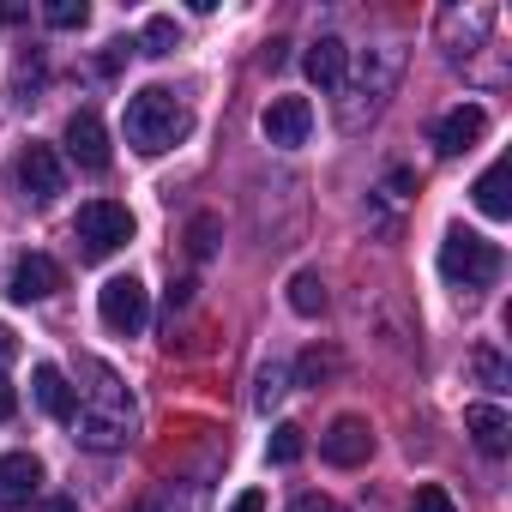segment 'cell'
Wrapping results in <instances>:
<instances>
[{"instance_id":"16","label":"cell","mask_w":512,"mask_h":512,"mask_svg":"<svg viewBox=\"0 0 512 512\" xmlns=\"http://www.w3.org/2000/svg\"><path fill=\"white\" fill-rule=\"evenodd\" d=\"M470 193H476V211H482V217H512V199H506V163L482 169V181H476Z\"/></svg>"},{"instance_id":"26","label":"cell","mask_w":512,"mask_h":512,"mask_svg":"<svg viewBox=\"0 0 512 512\" xmlns=\"http://www.w3.org/2000/svg\"><path fill=\"white\" fill-rule=\"evenodd\" d=\"M290 512H344L338 500H326V494H296L290 500Z\"/></svg>"},{"instance_id":"18","label":"cell","mask_w":512,"mask_h":512,"mask_svg":"<svg viewBox=\"0 0 512 512\" xmlns=\"http://www.w3.org/2000/svg\"><path fill=\"white\" fill-rule=\"evenodd\" d=\"M284 392H290V374H284V362H266V368H260V380H253V404H260V410H272Z\"/></svg>"},{"instance_id":"25","label":"cell","mask_w":512,"mask_h":512,"mask_svg":"<svg viewBox=\"0 0 512 512\" xmlns=\"http://www.w3.org/2000/svg\"><path fill=\"white\" fill-rule=\"evenodd\" d=\"M320 374H332V356H320V350H308V356H302V386H314Z\"/></svg>"},{"instance_id":"15","label":"cell","mask_w":512,"mask_h":512,"mask_svg":"<svg viewBox=\"0 0 512 512\" xmlns=\"http://www.w3.org/2000/svg\"><path fill=\"white\" fill-rule=\"evenodd\" d=\"M344 61H350V49H344L338 37H320V43L302 55L308 79H314V85H326V91H332V85H344Z\"/></svg>"},{"instance_id":"24","label":"cell","mask_w":512,"mask_h":512,"mask_svg":"<svg viewBox=\"0 0 512 512\" xmlns=\"http://www.w3.org/2000/svg\"><path fill=\"white\" fill-rule=\"evenodd\" d=\"M470 368L482 374V386H494V392L506 386V368H500V356H494V350H476V356H470Z\"/></svg>"},{"instance_id":"7","label":"cell","mask_w":512,"mask_h":512,"mask_svg":"<svg viewBox=\"0 0 512 512\" xmlns=\"http://www.w3.org/2000/svg\"><path fill=\"white\" fill-rule=\"evenodd\" d=\"M260 133H266L272 145H284V151L308 145V133H314V103H308V97H272L266 115H260Z\"/></svg>"},{"instance_id":"1","label":"cell","mask_w":512,"mask_h":512,"mask_svg":"<svg viewBox=\"0 0 512 512\" xmlns=\"http://www.w3.org/2000/svg\"><path fill=\"white\" fill-rule=\"evenodd\" d=\"M187 127H193V115H187V103H181L175 91L145 85V91H133V97H127V145H133V151L157 157V151L181 145V139H187Z\"/></svg>"},{"instance_id":"23","label":"cell","mask_w":512,"mask_h":512,"mask_svg":"<svg viewBox=\"0 0 512 512\" xmlns=\"http://www.w3.org/2000/svg\"><path fill=\"white\" fill-rule=\"evenodd\" d=\"M410 512H458V506H452V494H446L440 482H422L416 500H410Z\"/></svg>"},{"instance_id":"6","label":"cell","mask_w":512,"mask_h":512,"mask_svg":"<svg viewBox=\"0 0 512 512\" xmlns=\"http://www.w3.org/2000/svg\"><path fill=\"white\" fill-rule=\"evenodd\" d=\"M13 175H19V187H25V199H37V205H49L55 193H67V163L55 157V145H25L19 151V163H13Z\"/></svg>"},{"instance_id":"17","label":"cell","mask_w":512,"mask_h":512,"mask_svg":"<svg viewBox=\"0 0 512 512\" xmlns=\"http://www.w3.org/2000/svg\"><path fill=\"white\" fill-rule=\"evenodd\" d=\"M290 308H296L302 320H320V314H326V284H320V272H296V278H290Z\"/></svg>"},{"instance_id":"19","label":"cell","mask_w":512,"mask_h":512,"mask_svg":"<svg viewBox=\"0 0 512 512\" xmlns=\"http://www.w3.org/2000/svg\"><path fill=\"white\" fill-rule=\"evenodd\" d=\"M302 446H308V440H302V428H296V422H278V428H272V440H266L272 464H296V458H302Z\"/></svg>"},{"instance_id":"22","label":"cell","mask_w":512,"mask_h":512,"mask_svg":"<svg viewBox=\"0 0 512 512\" xmlns=\"http://www.w3.org/2000/svg\"><path fill=\"white\" fill-rule=\"evenodd\" d=\"M175 37H181V31H175V19H169V13L145 19V55H169V49H175Z\"/></svg>"},{"instance_id":"8","label":"cell","mask_w":512,"mask_h":512,"mask_svg":"<svg viewBox=\"0 0 512 512\" xmlns=\"http://www.w3.org/2000/svg\"><path fill=\"white\" fill-rule=\"evenodd\" d=\"M320 452H326V464H338V470H356V464H368V452H374V428H368L362 416H338V422L326 428Z\"/></svg>"},{"instance_id":"30","label":"cell","mask_w":512,"mask_h":512,"mask_svg":"<svg viewBox=\"0 0 512 512\" xmlns=\"http://www.w3.org/2000/svg\"><path fill=\"white\" fill-rule=\"evenodd\" d=\"M13 350H19V344H13V332L0 326V362H13Z\"/></svg>"},{"instance_id":"4","label":"cell","mask_w":512,"mask_h":512,"mask_svg":"<svg viewBox=\"0 0 512 512\" xmlns=\"http://www.w3.org/2000/svg\"><path fill=\"white\" fill-rule=\"evenodd\" d=\"M73 235L85 241L91 260H109L115 247H127V241H133V211H127V205H115V199H91V205H79Z\"/></svg>"},{"instance_id":"21","label":"cell","mask_w":512,"mask_h":512,"mask_svg":"<svg viewBox=\"0 0 512 512\" xmlns=\"http://www.w3.org/2000/svg\"><path fill=\"white\" fill-rule=\"evenodd\" d=\"M187 247H193V260H211V253H217V217L211 211L187 223Z\"/></svg>"},{"instance_id":"28","label":"cell","mask_w":512,"mask_h":512,"mask_svg":"<svg viewBox=\"0 0 512 512\" xmlns=\"http://www.w3.org/2000/svg\"><path fill=\"white\" fill-rule=\"evenodd\" d=\"M229 512H266V494H260V488H247V494L229 500Z\"/></svg>"},{"instance_id":"10","label":"cell","mask_w":512,"mask_h":512,"mask_svg":"<svg viewBox=\"0 0 512 512\" xmlns=\"http://www.w3.org/2000/svg\"><path fill=\"white\" fill-rule=\"evenodd\" d=\"M37 488H43V464L31 452H7V458H0V506H7V512L31 506Z\"/></svg>"},{"instance_id":"20","label":"cell","mask_w":512,"mask_h":512,"mask_svg":"<svg viewBox=\"0 0 512 512\" xmlns=\"http://www.w3.org/2000/svg\"><path fill=\"white\" fill-rule=\"evenodd\" d=\"M43 19H49L55 31H79V25L91 19V7H85V0H49V7H43Z\"/></svg>"},{"instance_id":"27","label":"cell","mask_w":512,"mask_h":512,"mask_svg":"<svg viewBox=\"0 0 512 512\" xmlns=\"http://www.w3.org/2000/svg\"><path fill=\"white\" fill-rule=\"evenodd\" d=\"M25 512H79V500L73 494H55V500H31Z\"/></svg>"},{"instance_id":"14","label":"cell","mask_w":512,"mask_h":512,"mask_svg":"<svg viewBox=\"0 0 512 512\" xmlns=\"http://www.w3.org/2000/svg\"><path fill=\"white\" fill-rule=\"evenodd\" d=\"M464 428H470V440H476L488 458H500V452L512 446V416H506L500 404H470V410H464Z\"/></svg>"},{"instance_id":"9","label":"cell","mask_w":512,"mask_h":512,"mask_svg":"<svg viewBox=\"0 0 512 512\" xmlns=\"http://www.w3.org/2000/svg\"><path fill=\"white\" fill-rule=\"evenodd\" d=\"M55 290H67V272L49 260V253H25L13 266V302H49Z\"/></svg>"},{"instance_id":"5","label":"cell","mask_w":512,"mask_h":512,"mask_svg":"<svg viewBox=\"0 0 512 512\" xmlns=\"http://www.w3.org/2000/svg\"><path fill=\"white\" fill-rule=\"evenodd\" d=\"M97 314H103V326H109V332L139 338V332H145V320H151V290H145L139 278H109V284L97 290Z\"/></svg>"},{"instance_id":"29","label":"cell","mask_w":512,"mask_h":512,"mask_svg":"<svg viewBox=\"0 0 512 512\" xmlns=\"http://www.w3.org/2000/svg\"><path fill=\"white\" fill-rule=\"evenodd\" d=\"M13 410H19V392H13V380H7V374H0V422H7Z\"/></svg>"},{"instance_id":"11","label":"cell","mask_w":512,"mask_h":512,"mask_svg":"<svg viewBox=\"0 0 512 512\" xmlns=\"http://www.w3.org/2000/svg\"><path fill=\"white\" fill-rule=\"evenodd\" d=\"M67 157H73L79 169H109V133H103V121H97L91 109H79V115L67 121Z\"/></svg>"},{"instance_id":"13","label":"cell","mask_w":512,"mask_h":512,"mask_svg":"<svg viewBox=\"0 0 512 512\" xmlns=\"http://www.w3.org/2000/svg\"><path fill=\"white\" fill-rule=\"evenodd\" d=\"M31 392H37L43 416H55V422H73V416H79V398H73V386H67V374H61L55 362H37Z\"/></svg>"},{"instance_id":"2","label":"cell","mask_w":512,"mask_h":512,"mask_svg":"<svg viewBox=\"0 0 512 512\" xmlns=\"http://www.w3.org/2000/svg\"><path fill=\"white\" fill-rule=\"evenodd\" d=\"M91 404H79V416H73V428H79V440L91 446V452H115V446H127V428H133V404H127V392H121V380L97 362L91 368Z\"/></svg>"},{"instance_id":"3","label":"cell","mask_w":512,"mask_h":512,"mask_svg":"<svg viewBox=\"0 0 512 512\" xmlns=\"http://www.w3.org/2000/svg\"><path fill=\"white\" fill-rule=\"evenodd\" d=\"M440 278L464 284V290L494 284L500 278V247L482 241V235H470V229H446V241H440Z\"/></svg>"},{"instance_id":"12","label":"cell","mask_w":512,"mask_h":512,"mask_svg":"<svg viewBox=\"0 0 512 512\" xmlns=\"http://www.w3.org/2000/svg\"><path fill=\"white\" fill-rule=\"evenodd\" d=\"M482 133H488V115H482L476 103H458V109L434 127V145H440L446 157H464L470 145H482Z\"/></svg>"}]
</instances>
